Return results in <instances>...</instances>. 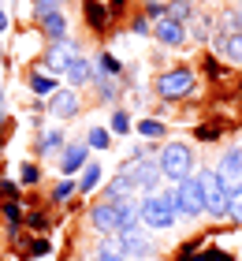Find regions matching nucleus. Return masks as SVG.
Here are the masks:
<instances>
[{"label": "nucleus", "instance_id": "37998d69", "mask_svg": "<svg viewBox=\"0 0 242 261\" xmlns=\"http://www.w3.org/2000/svg\"><path fill=\"white\" fill-rule=\"evenodd\" d=\"M190 4H194V0H190Z\"/></svg>", "mask_w": 242, "mask_h": 261}, {"label": "nucleus", "instance_id": "f03ea898", "mask_svg": "<svg viewBox=\"0 0 242 261\" xmlns=\"http://www.w3.org/2000/svg\"><path fill=\"white\" fill-rule=\"evenodd\" d=\"M156 164H160V175L172 183H183L186 175H194V149L186 142H168V146L156 153Z\"/></svg>", "mask_w": 242, "mask_h": 261}, {"label": "nucleus", "instance_id": "a19ab883", "mask_svg": "<svg viewBox=\"0 0 242 261\" xmlns=\"http://www.w3.org/2000/svg\"><path fill=\"white\" fill-rule=\"evenodd\" d=\"M0 93H4V90H0ZM0 101H4V97H0Z\"/></svg>", "mask_w": 242, "mask_h": 261}, {"label": "nucleus", "instance_id": "393cba45", "mask_svg": "<svg viewBox=\"0 0 242 261\" xmlns=\"http://www.w3.org/2000/svg\"><path fill=\"white\" fill-rule=\"evenodd\" d=\"M108 127H112V135H127V130L135 127V123H130L127 109H116V112H112V120H108Z\"/></svg>", "mask_w": 242, "mask_h": 261}, {"label": "nucleus", "instance_id": "dca6fc26", "mask_svg": "<svg viewBox=\"0 0 242 261\" xmlns=\"http://www.w3.org/2000/svg\"><path fill=\"white\" fill-rule=\"evenodd\" d=\"M212 41L227 56V64H242V34H212Z\"/></svg>", "mask_w": 242, "mask_h": 261}, {"label": "nucleus", "instance_id": "1a4fd4ad", "mask_svg": "<svg viewBox=\"0 0 242 261\" xmlns=\"http://www.w3.org/2000/svg\"><path fill=\"white\" fill-rule=\"evenodd\" d=\"M90 224L97 231H104V235H116L119 231V205L116 201H97L90 209Z\"/></svg>", "mask_w": 242, "mask_h": 261}, {"label": "nucleus", "instance_id": "f257e3e1", "mask_svg": "<svg viewBox=\"0 0 242 261\" xmlns=\"http://www.w3.org/2000/svg\"><path fill=\"white\" fill-rule=\"evenodd\" d=\"M119 175L123 179H130V187L142 194H156V183H160V164L149 161L142 149H130V161L119 168Z\"/></svg>", "mask_w": 242, "mask_h": 261}, {"label": "nucleus", "instance_id": "f3484780", "mask_svg": "<svg viewBox=\"0 0 242 261\" xmlns=\"http://www.w3.org/2000/svg\"><path fill=\"white\" fill-rule=\"evenodd\" d=\"M64 146H67L64 127H52V130H45V135L38 138V153H41V157H56V149L64 153Z\"/></svg>", "mask_w": 242, "mask_h": 261}, {"label": "nucleus", "instance_id": "58836bf2", "mask_svg": "<svg viewBox=\"0 0 242 261\" xmlns=\"http://www.w3.org/2000/svg\"><path fill=\"white\" fill-rule=\"evenodd\" d=\"M0 120H4V101H0Z\"/></svg>", "mask_w": 242, "mask_h": 261}, {"label": "nucleus", "instance_id": "39448f33", "mask_svg": "<svg viewBox=\"0 0 242 261\" xmlns=\"http://www.w3.org/2000/svg\"><path fill=\"white\" fill-rule=\"evenodd\" d=\"M198 179H201V194H205V213L209 217H227V194L231 191L224 187V179L212 168H201Z\"/></svg>", "mask_w": 242, "mask_h": 261}, {"label": "nucleus", "instance_id": "cd10ccee", "mask_svg": "<svg viewBox=\"0 0 242 261\" xmlns=\"http://www.w3.org/2000/svg\"><path fill=\"white\" fill-rule=\"evenodd\" d=\"M108 142H112V135H108L104 127H90V138H86V146H93V149H108Z\"/></svg>", "mask_w": 242, "mask_h": 261}, {"label": "nucleus", "instance_id": "423d86ee", "mask_svg": "<svg viewBox=\"0 0 242 261\" xmlns=\"http://www.w3.org/2000/svg\"><path fill=\"white\" fill-rule=\"evenodd\" d=\"M175 201H179V217H201L205 213V194H201L198 172L186 175L183 183H175Z\"/></svg>", "mask_w": 242, "mask_h": 261}, {"label": "nucleus", "instance_id": "4c0bfd02", "mask_svg": "<svg viewBox=\"0 0 242 261\" xmlns=\"http://www.w3.org/2000/svg\"><path fill=\"white\" fill-rule=\"evenodd\" d=\"M4 30H8V11L0 8V34H4Z\"/></svg>", "mask_w": 242, "mask_h": 261}, {"label": "nucleus", "instance_id": "72a5a7b5", "mask_svg": "<svg viewBox=\"0 0 242 261\" xmlns=\"http://www.w3.org/2000/svg\"><path fill=\"white\" fill-rule=\"evenodd\" d=\"M48 250H52V246H48L45 239H30V246H26V254H30V257H45Z\"/></svg>", "mask_w": 242, "mask_h": 261}, {"label": "nucleus", "instance_id": "f8f14e48", "mask_svg": "<svg viewBox=\"0 0 242 261\" xmlns=\"http://www.w3.org/2000/svg\"><path fill=\"white\" fill-rule=\"evenodd\" d=\"M90 164V153L82 142H75V146H64V153H60V172L71 175V172H82Z\"/></svg>", "mask_w": 242, "mask_h": 261}, {"label": "nucleus", "instance_id": "a211bd4d", "mask_svg": "<svg viewBox=\"0 0 242 261\" xmlns=\"http://www.w3.org/2000/svg\"><path fill=\"white\" fill-rule=\"evenodd\" d=\"M101 175H104V172H101V164H97V161H90L86 168H82V175L75 179V183H78V194H90V191H97V187H101Z\"/></svg>", "mask_w": 242, "mask_h": 261}, {"label": "nucleus", "instance_id": "ddd939ff", "mask_svg": "<svg viewBox=\"0 0 242 261\" xmlns=\"http://www.w3.org/2000/svg\"><path fill=\"white\" fill-rule=\"evenodd\" d=\"M71 56H75V45H71V41H60V45H52V49L45 53V60H41V64L52 71V75H64L67 64H71Z\"/></svg>", "mask_w": 242, "mask_h": 261}, {"label": "nucleus", "instance_id": "6ab92c4d", "mask_svg": "<svg viewBox=\"0 0 242 261\" xmlns=\"http://www.w3.org/2000/svg\"><path fill=\"white\" fill-rule=\"evenodd\" d=\"M186 34H194L198 41H212V34H216V22L212 19H205V15H194L186 22Z\"/></svg>", "mask_w": 242, "mask_h": 261}, {"label": "nucleus", "instance_id": "412c9836", "mask_svg": "<svg viewBox=\"0 0 242 261\" xmlns=\"http://www.w3.org/2000/svg\"><path fill=\"white\" fill-rule=\"evenodd\" d=\"M130 191H135V187H130V179H123V175L116 172V179L108 183V191H104V201H127Z\"/></svg>", "mask_w": 242, "mask_h": 261}, {"label": "nucleus", "instance_id": "e433bc0d", "mask_svg": "<svg viewBox=\"0 0 242 261\" xmlns=\"http://www.w3.org/2000/svg\"><path fill=\"white\" fill-rule=\"evenodd\" d=\"M198 138H216V127H198Z\"/></svg>", "mask_w": 242, "mask_h": 261}, {"label": "nucleus", "instance_id": "0eeeda50", "mask_svg": "<svg viewBox=\"0 0 242 261\" xmlns=\"http://www.w3.org/2000/svg\"><path fill=\"white\" fill-rule=\"evenodd\" d=\"M116 243H119V257H145L149 254V235H145V228L138 224V228H127V231H119L116 235Z\"/></svg>", "mask_w": 242, "mask_h": 261}, {"label": "nucleus", "instance_id": "20e7f679", "mask_svg": "<svg viewBox=\"0 0 242 261\" xmlns=\"http://www.w3.org/2000/svg\"><path fill=\"white\" fill-rule=\"evenodd\" d=\"M156 97H164V101H179V97H186V93H194V71L190 67H168L160 79H156Z\"/></svg>", "mask_w": 242, "mask_h": 261}, {"label": "nucleus", "instance_id": "4468645a", "mask_svg": "<svg viewBox=\"0 0 242 261\" xmlns=\"http://www.w3.org/2000/svg\"><path fill=\"white\" fill-rule=\"evenodd\" d=\"M93 75H97V67L86 60V56H71V64H67V71H64V79L71 82V86H86V82H93Z\"/></svg>", "mask_w": 242, "mask_h": 261}, {"label": "nucleus", "instance_id": "ea45409f", "mask_svg": "<svg viewBox=\"0 0 242 261\" xmlns=\"http://www.w3.org/2000/svg\"><path fill=\"white\" fill-rule=\"evenodd\" d=\"M238 15H242V0H238Z\"/></svg>", "mask_w": 242, "mask_h": 261}, {"label": "nucleus", "instance_id": "6e6552de", "mask_svg": "<svg viewBox=\"0 0 242 261\" xmlns=\"http://www.w3.org/2000/svg\"><path fill=\"white\" fill-rule=\"evenodd\" d=\"M212 172L224 179V187H227V191H235V187L242 183V149H238V146L224 149V157H220V164H216Z\"/></svg>", "mask_w": 242, "mask_h": 261}, {"label": "nucleus", "instance_id": "aec40b11", "mask_svg": "<svg viewBox=\"0 0 242 261\" xmlns=\"http://www.w3.org/2000/svg\"><path fill=\"white\" fill-rule=\"evenodd\" d=\"M168 19L186 27V22L194 19V4H190V0H168Z\"/></svg>", "mask_w": 242, "mask_h": 261}, {"label": "nucleus", "instance_id": "c85d7f7f", "mask_svg": "<svg viewBox=\"0 0 242 261\" xmlns=\"http://www.w3.org/2000/svg\"><path fill=\"white\" fill-rule=\"evenodd\" d=\"M0 213H4V220L11 224V228H15V224L22 220V209H19V201H15V198H8L4 205H0Z\"/></svg>", "mask_w": 242, "mask_h": 261}, {"label": "nucleus", "instance_id": "4be33fe9", "mask_svg": "<svg viewBox=\"0 0 242 261\" xmlns=\"http://www.w3.org/2000/svg\"><path fill=\"white\" fill-rule=\"evenodd\" d=\"M135 130H138L142 138H164V135H168V127H164L160 120H153V116H145V120H138V123H135Z\"/></svg>", "mask_w": 242, "mask_h": 261}, {"label": "nucleus", "instance_id": "9b49d317", "mask_svg": "<svg viewBox=\"0 0 242 261\" xmlns=\"http://www.w3.org/2000/svg\"><path fill=\"white\" fill-rule=\"evenodd\" d=\"M48 112H52L56 120H71V116H78V93L75 90H56L52 97H48Z\"/></svg>", "mask_w": 242, "mask_h": 261}, {"label": "nucleus", "instance_id": "79ce46f5", "mask_svg": "<svg viewBox=\"0 0 242 261\" xmlns=\"http://www.w3.org/2000/svg\"><path fill=\"white\" fill-rule=\"evenodd\" d=\"M238 191H242V183H238Z\"/></svg>", "mask_w": 242, "mask_h": 261}, {"label": "nucleus", "instance_id": "7ed1b4c3", "mask_svg": "<svg viewBox=\"0 0 242 261\" xmlns=\"http://www.w3.org/2000/svg\"><path fill=\"white\" fill-rule=\"evenodd\" d=\"M138 220H142V228H149V231H168L175 224V213L164 201V194H145L138 201Z\"/></svg>", "mask_w": 242, "mask_h": 261}, {"label": "nucleus", "instance_id": "a878e982", "mask_svg": "<svg viewBox=\"0 0 242 261\" xmlns=\"http://www.w3.org/2000/svg\"><path fill=\"white\" fill-rule=\"evenodd\" d=\"M227 220L242 224V191H238V187H235L231 194H227Z\"/></svg>", "mask_w": 242, "mask_h": 261}, {"label": "nucleus", "instance_id": "c756f323", "mask_svg": "<svg viewBox=\"0 0 242 261\" xmlns=\"http://www.w3.org/2000/svg\"><path fill=\"white\" fill-rule=\"evenodd\" d=\"M97 64H101V71H104L108 79H116L119 71H123V64H119V60H116L112 53H101V60H97Z\"/></svg>", "mask_w": 242, "mask_h": 261}, {"label": "nucleus", "instance_id": "2eb2a0df", "mask_svg": "<svg viewBox=\"0 0 242 261\" xmlns=\"http://www.w3.org/2000/svg\"><path fill=\"white\" fill-rule=\"evenodd\" d=\"M38 27H41V34H45L52 45L67 41V19H64V11H48L45 19H38Z\"/></svg>", "mask_w": 242, "mask_h": 261}, {"label": "nucleus", "instance_id": "2f4dec72", "mask_svg": "<svg viewBox=\"0 0 242 261\" xmlns=\"http://www.w3.org/2000/svg\"><path fill=\"white\" fill-rule=\"evenodd\" d=\"M168 15V4H164V0H149V4H145V19H164Z\"/></svg>", "mask_w": 242, "mask_h": 261}, {"label": "nucleus", "instance_id": "b1692460", "mask_svg": "<svg viewBox=\"0 0 242 261\" xmlns=\"http://www.w3.org/2000/svg\"><path fill=\"white\" fill-rule=\"evenodd\" d=\"M71 194H78V183L71 179V175H64V179H60V183L52 187V201H60V205H64V201H67Z\"/></svg>", "mask_w": 242, "mask_h": 261}, {"label": "nucleus", "instance_id": "f704fd0d", "mask_svg": "<svg viewBox=\"0 0 242 261\" xmlns=\"http://www.w3.org/2000/svg\"><path fill=\"white\" fill-rule=\"evenodd\" d=\"M145 30H149V19H145V15L135 19V34H145Z\"/></svg>", "mask_w": 242, "mask_h": 261}, {"label": "nucleus", "instance_id": "9d476101", "mask_svg": "<svg viewBox=\"0 0 242 261\" xmlns=\"http://www.w3.org/2000/svg\"><path fill=\"white\" fill-rule=\"evenodd\" d=\"M153 38L160 45H168V49H179V45H186V27H183V22H172L164 15V19L153 22Z\"/></svg>", "mask_w": 242, "mask_h": 261}, {"label": "nucleus", "instance_id": "c9c22d12", "mask_svg": "<svg viewBox=\"0 0 242 261\" xmlns=\"http://www.w3.org/2000/svg\"><path fill=\"white\" fill-rule=\"evenodd\" d=\"M93 261H127V257H119V254H93Z\"/></svg>", "mask_w": 242, "mask_h": 261}, {"label": "nucleus", "instance_id": "473e14b6", "mask_svg": "<svg viewBox=\"0 0 242 261\" xmlns=\"http://www.w3.org/2000/svg\"><path fill=\"white\" fill-rule=\"evenodd\" d=\"M86 19L93 22V27H101V22H104V11L97 8V0H86Z\"/></svg>", "mask_w": 242, "mask_h": 261}, {"label": "nucleus", "instance_id": "5701e85b", "mask_svg": "<svg viewBox=\"0 0 242 261\" xmlns=\"http://www.w3.org/2000/svg\"><path fill=\"white\" fill-rule=\"evenodd\" d=\"M30 90L38 93V97H52L60 86H56V79H48V75H30Z\"/></svg>", "mask_w": 242, "mask_h": 261}, {"label": "nucleus", "instance_id": "7c9ffc66", "mask_svg": "<svg viewBox=\"0 0 242 261\" xmlns=\"http://www.w3.org/2000/svg\"><path fill=\"white\" fill-rule=\"evenodd\" d=\"M64 0H34V19H45L48 11H60Z\"/></svg>", "mask_w": 242, "mask_h": 261}, {"label": "nucleus", "instance_id": "bb28decb", "mask_svg": "<svg viewBox=\"0 0 242 261\" xmlns=\"http://www.w3.org/2000/svg\"><path fill=\"white\" fill-rule=\"evenodd\" d=\"M38 179H41L38 164H30V161H26V164H22V168H19V179H15V183H19V187H34Z\"/></svg>", "mask_w": 242, "mask_h": 261}]
</instances>
